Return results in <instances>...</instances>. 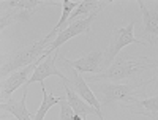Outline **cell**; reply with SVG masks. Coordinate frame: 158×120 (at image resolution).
Masks as SVG:
<instances>
[{
    "label": "cell",
    "instance_id": "obj_9",
    "mask_svg": "<svg viewBox=\"0 0 158 120\" xmlns=\"http://www.w3.org/2000/svg\"><path fill=\"white\" fill-rule=\"evenodd\" d=\"M142 13V36L150 44H158V8L149 10L142 0H138Z\"/></svg>",
    "mask_w": 158,
    "mask_h": 120
},
{
    "label": "cell",
    "instance_id": "obj_11",
    "mask_svg": "<svg viewBox=\"0 0 158 120\" xmlns=\"http://www.w3.org/2000/svg\"><path fill=\"white\" fill-rule=\"evenodd\" d=\"M57 56H59V52H54V54H51L48 59H44L41 63H40L36 66V70L33 71V74L30 76L29 82L25 84L24 87H29L32 82H41L49 76H59L62 79L63 74H62V71L59 70V66H57Z\"/></svg>",
    "mask_w": 158,
    "mask_h": 120
},
{
    "label": "cell",
    "instance_id": "obj_16",
    "mask_svg": "<svg viewBox=\"0 0 158 120\" xmlns=\"http://www.w3.org/2000/svg\"><path fill=\"white\" fill-rule=\"evenodd\" d=\"M104 2H97V0H84V2H79V5L76 6V10L71 13L70 16V24L74 22L79 18H85L87 13H94L97 11Z\"/></svg>",
    "mask_w": 158,
    "mask_h": 120
},
{
    "label": "cell",
    "instance_id": "obj_13",
    "mask_svg": "<svg viewBox=\"0 0 158 120\" xmlns=\"http://www.w3.org/2000/svg\"><path fill=\"white\" fill-rule=\"evenodd\" d=\"M63 89H65V97H67V101L70 103V106H71V109L74 111V114L81 115L82 118H85L89 114H94V115H97L100 120H104V117H103L101 112H98L94 106H90L85 100H82V98L79 97L76 92H73L67 84H63Z\"/></svg>",
    "mask_w": 158,
    "mask_h": 120
},
{
    "label": "cell",
    "instance_id": "obj_20",
    "mask_svg": "<svg viewBox=\"0 0 158 120\" xmlns=\"http://www.w3.org/2000/svg\"><path fill=\"white\" fill-rule=\"evenodd\" d=\"M73 120H85V118H82L81 115H77V114H74V117H73Z\"/></svg>",
    "mask_w": 158,
    "mask_h": 120
},
{
    "label": "cell",
    "instance_id": "obj_14",
    "mask_svg": "<svg viewBox=\"0 0 158 120\" xmlns=\"http://www.w3.org/2000/svg\"><path fill=\"white\" fill-rule=\"evenodd\" d=\"M27 92H29V87H24V95L21 98V101H13V100H8V101H3L0 104V109L2 112H10L16 117V120H33L35 115H32L25 106V100H27Z\"/></svg>",
    "mask_w": 158,
    "mask_h": 120
},
{
    "label": "cell",
    "instance_id": "obj_4",
    "mask_svg": "<svg viewBox=\"0 0 158 120\" xmlns=\"http://www.w3.org/2000/svg\"><path fill=\"white\" fill-rule=\"evenodd\" d=\"M2 5V18H0V29L8 27L15 22H27L40 8L57 5V2H48V0H10Z\"/></svg>",
    "mask_w": 158,
    "mask_h": 120
},
{
    "label": "cell",
    "instance_id": "obj_10",
    "mask_svg": "<svg viewBox=\"0 0 158 120\" xmlns=\"http://www.w3.org/2000/svg\"><path fill=\"white\" fill-rule=\"evenodd\" d=\"M123 104L130 109L131 114L146 115V117H150L153 120H158V92L155 93V95L146 97L142 100L131 98V100H128Z\"/></svg>",
    "mask_w": 158,
    "mask_h": 120
},
{
    "label": "cell",
    "instance_id": "obj_2",
    "mask_svg": "<svg viewBox=\"0 0 158 120\" xmlns=\"http://www.w3.org/2000/svg\"><path fill=\"white\" fill-rule=\"evenodd\" d=\"M49 39L44 36L40 41L32 43L25 48L16 49L10 52L8 56H5V60L2 63V68H0V76H2V81L6 77V74H13L18 70H22L25 66H29L32 63H35L40 57H41L46 49L49 48Z\"/></svg>",
    "mask_w": 158,
    "mask_h": 120
},
{
    "label": "cell",
    "instance_id": "obj_17",
    "mask_svg": "<svg viewBox=\"0 0 158 120\" xmlns=\"http://www.w3.org/2000/svg\"><path fill=\"white\" fill-rule=\"evenodd\" d=\"M41 92H43V103H41V106L38 108V111H36L33 120H44L48 111H49L54 104H57V103L60 101V97L56 98L54 95H51V93L46 92V89H44V82H41Z\"/></svg>",
    "mask_w": 158,
    "mask_h": 120
},
{
    "label": "cell",
    "instance_id": "obj_8",
    "mask_svg": "<svg viewBox=\"0 0 158 120\" xmlns=\"http://www.w3.org/2000/svg\"><path fill=\"white\" fill-rule=\"evenodd\" d=\"M43 60H44L43 57H40L35 63H32V65H29V66H25V68H22V70H18V71H15L13 74H10L6 79H3V81H2V92H0V98H2V103H3L5 100H10L11 93L15 92L16 89H19L21 85H25V84L29 82L30 74H33L32 71H35L36 66L41 63Z\"/></svg>",
    "mask_w": 158,
    "mask_h": 120
},
{
    "label": "cell",
    "instance_id": "obj_5",
    "mask_svg": "<svg viewBox=\"0 0 158 120\" xmlns=\"http://www.w3.org/2000/svg\"><path fill=\"white\" fill-rule=\"evenodd\" d=\"M57 66H59V70H60L62 74H63L62 82L67 84L73 92H76L77 95L81 97L82 100H85L90 106H94L98 112H101V104H100V101L97 100L95 93L92 92V89L87 85V81H85V79H82V76L79 74V71L70 65L68 59H65V57H62V56L59 54V56H57Z\"/></svg>",
    "mask_w": 158,
    "mask_h": 120
},
{
    "label": "cell",
    "instance_id": "obj_19",
    "mask_svg": "<svg viewBox=\"0 0 158 120\" xmlns=\"http://www.w3.org/2000/svg\"><path fill=\"white\" fill-rule=\"evenodd\" d=\"M2 120H13V118L8 117V115H5V112H2Z\"/></svg>",
    "mask_w": 158,
    "mask_h": 120
},
{
    "label": "cell",
    "instance_id": "obj_7",
    "mask_svg": "<svg viewBox=\"0 0 158 120\" xmlns=\"http://www.w3.org/2000/svg\"><path fill=\"white\" fill-rule=\"evenodd\" d=\"M108 3H112V2H104L97 11H94V13H90L89 16H85V18H79V19H76L74 22H71L67 29H65L62 33H59L57 36H56V39L54 41H51L49 43V48L46 49V52L41 56L43 59H48L51 54H54V52L59 49V46H62L63 43H67V41H70L71 38H74V36H77V35H81V33H87L89 30H90V25H92V22H94L95 19H97V16H98V13L104 8V6H108Z\"/></svg>",
    "mask_w": 158,
    "mask_h": 120
},
{
    "label": "cell",
    "instance_id": "obj_3",
    "mask_svg": "<svg viewBox=\"0 0 158 120\" xmlns=\"http://www.w3.org/2000/svg\"><path fill=\"white\" fill-rule=\"evenodd\" d=\"M155 81V77H150L147 81H138L131 84H117V82H90L92 84V92L97 93V100L100 101L101 108L106 106L112 101H123L127 103L128 100L135 98L136 92Z\"/></svg>",
    "mask_w": 158,
    "mask_h": 120
},
{
    "label": "cell",
    "instance_id": "obj_6",
    "mask_svg": "<svg viewBox=\"0 0 158 120\" xmlns=\"http://www.w3.org/2000/svg\"><path fill=\"white\" fill-rule=\"evenodd\" d=\"M135 24L136 21L133 19L127 27H120V29H114L111 32V39H109V44H108V49L104 51V60H103V70H108L109 66L112 65V62L115 60V57L120 54V51L127 46V44H141L144 46L146 43L138 39L133 33V29H135Z\"/></svg>",
    "mask_w": 158,
    "mask_h": 120
},
{
    "label": "cell",
    "instance_id": "obj_12",
    "mask_svg": "<svg viewBox=\"0 0 158 120\" xmlns=\"http://www.w3.org/2000/svg\"><path fill=\"white\" fill-rule=\"evenodd\" d=\"M103 60H104V54L101 51H92L81 59L68 60V62L79 73H97L98 74L103 70Z\"/></svg>",
    "mask_w": 158,
    "mask_h": 120
},
{
    "label": "cell",
    "instance_id": "obj_15",
    "mask_svg": "<svg viewBox=\"0 0 158 120\" xmlns=\"http://www.w3.org/2000/svg\"><path fill=\"white\" fill-rule=\"evenodd\" d=\"M79 5V2H73V0H63V11H62V18H60V21L57 22V25L54 29H52L48 35H46V38L49 39V41H54L56 39V36L59 35V33H62L65 29L70 25V16H71V13L76 10V6Z\"/></svg>",
    "mask_w": 158,
    "mask_h": 120
},
{
    "label": "cell",
    "instance_id": "obj_18",
    "mask_svg": "<svg viewBox=\"0 0 158 120\" xmlns=\"http://www.w3.org/2000/svg\"><path fill=\"white\" fill-rule=\"evenodd\" d=\"M59 104H60V117H59V120H73V117H74V111L71 109L70 103L67 101V97H65V95L60 97Z\"/></svg>",
    "mask_w": 158,
    "mask_h": 120
},
{
    "label": "cell",
    "instance_id": "obj_1",
    "mask_svg": "<svg viewBox=\"0 0 158 120\" xmlns=\"http://www.w3.org/2000/svg\"><path fill=\"white\" fill-rule=\"evenodd\" d=\"M158 66V59L146 57V56H128L120 52L112 65L95 76H90L87 82H118L123 79L136 77L144 71L153 70Z\"/></svg>",
    "mask_w": 158,
    "mask_h": 120
}]
</instances>
